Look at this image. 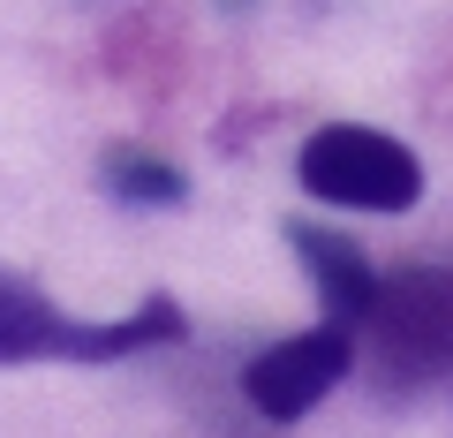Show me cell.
Returning a JSON list of instances; mask_svg holds the SVG:
<instances>
[{
  "mask_svg": "<svg viewBox=\"0 0 453 438\" xmlns=\"http://www.w3.org/2000/svg\"><path fill=\"white\" fill-rule=\"evenodd\" d=\"M98 189H106L113 204H129V211L189 204V174H181L174 159H159V151H144V144H106L98 151Z\"/></svg>",
  "mask_w": 453,
  "mask_h": 438,
  "instance_id": "cell-6",
  "label": "cell"
},
{
  "mask_svg": "<svg viewBox=\"0 0 453 438\" xmlns=\"http://www.w3.org/2000/svg\"><path fill=\"white\" fill-rule=\"evenodd\" d=\"M348 371H356V325L325 318V325H303V333H288V341L257 348V356L242 363V401L257 408V416H273V423H295Z\"/></svg>",
  "mask_w": 453,
  "mask_h": 438,
  "instance_id": "cell-4",
  "label": "cell"
},
{
  "mask_svg": "<svg viewBox=\"0 0 453 438\" xmlns=\"http://www.w3.org/2000/svg\"><path fill=\"white\" fill-rule=\"evenodd\" d=\"M288 250H295V265H303V280L318 288L325 318L363 325V310H371V295H378V265L363 257V242H348L340 227H318V219H288Z\"/></svg>",
  "mask_w": 453,
  "mask_h": 438,
  "instance_id": "cell-5",
  "label": "cell"
},
{
  "mask_svg": "<svg viewBox=\"0 0 453 438\" xmlns=\"http://www.w3.org/2000/svg\"><path fill=\"white\" fill-rule=\"evenodd\" d=\"M303 8L310 16H333V8H348V0H303Z\"/></svg>",
  "mask_w": 453,
  "mask_h": 438,
  "instance_id": "cell-7",
  "label": "cell"
},
{
  "mask_svg": "<svg viewBox=\"0 0 453 438\" xmlns=\"http://www.w3.org/2000/svg\"><path fill=\"white\" fill-rule=\"evenodd\" d=\"M356 341L386 401H408V393L453 378V257H408L378 273Z\"/></svg>",
  "mask_w": 453,
  "mask_h": 438,
  "instance_id": "cell-2",
  "label": "cell"
},
{
  "mask_svg": "<svg viewBox=\"0 0 453 438\" xmlns=\"http://www.w3.org/2000/svg\"><path fill=\"white\" fill-rule=\"evenodd\" d=\"M189 333L174 295H144L121 318H68L31 273L0 265V371L8 363H129L144 348H174Z\"/></svg>",
  "mask_w": 453,
  "mask_h": 438,
  "instance_id": "cell-1",
  "label": "cell"
},
{
  "mask_svg": "<svg viewBox=\"0 0 453 438\" xmlns=\"http://www.w3.org/2000/svg\"><path fill=\"white\" fill-rule=\"evenodd\" d=\"M295 181L340 211H416L423 204V159L401 136L363 129V121L310 129L303 151H295Z\"/></svg>",
  "mask_w": 453,
  "mask_h": 438,
  "instance_id": "cell-3",
  "label": "cell"
}]
</instances>
